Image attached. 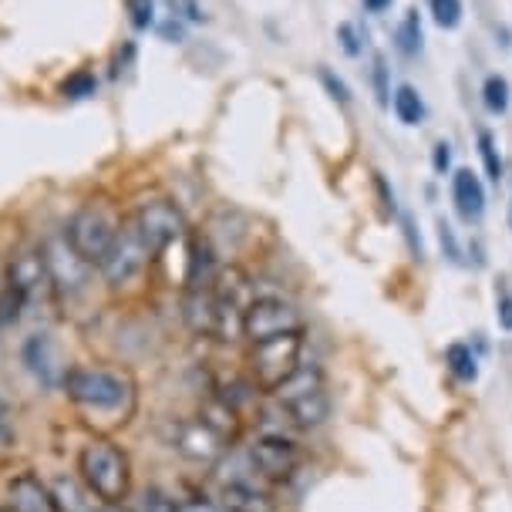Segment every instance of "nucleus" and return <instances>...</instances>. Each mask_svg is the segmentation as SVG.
Wrapping results in <instances>:
<instances>
[{
  "label": "nucleus",
  "instance_id": "f8f14e48",
  "mask_svg": "<svg viewBox=\"0 0 512 512\" xmlns=\"http://www.w3.org/2000/svg\"><path fill=\"white\" fill-rule=\"evenodd\" d=\"M226 438L216 432V428H209L203 418H186V422L176 425V432H172V448L182 455V459L196 462V465H213L223 459L226 452Z\"/></svg>",
  "mask_w": 512,
  "mask_h": 512
},
{
  "label": "nucleus",
  "instance_id": "39448f33",
  "mask_svg": "<svg viewBox=\"0 0 512 512\" xmlns=\"http://www.w3.org/2000/svg\"><path fill=\"white\" fill-rule=\"evenodd\" d=\"M253 287L243 267H219L216 277V331L219 341H236L243 337V317L253 304Z\"/></svg>",
  "mask_w": 512,
  "mask_h": 512
},
{
  "label": "nucleus",
  "instance_id": "5701e85b",
  "mask_svg": "<svg viewBox=\"0 0 512 512\" xmlns=\"http://www.w3.org/2000/svg\"><path fill=\"white\" fill-rule=\"evenodd\" d=\"M475 149H479V159H482V169H486L489 182H499L506 179V159H502V149H499V139L489 132V128H479L475 132Z\"/></svg>",
  "mask_w": 512,
  "mask_h": 512
},
{
  "label": "nucleus",
  "instance_id": "f03ea898",
  "mask_svg": "<svg viewBox=\"0 0 512 512\" xmlns=\"http://www.w3.org/2000/svg\"><path fill=\"white\" fill-rule=\"evenodd\" d=\"M78 479L85 482L88 492L102 506L115 509L122 506L132 492V462L122 445L112 438H91L78 452Z\"/></svg>",
  "mask_w": 512,
  "mask_h": 512
},
{
  "label": "nucleus",
  "instance_id": "b1692460",
  "mask_svg": "<svg viewBox=\"0 0 512 512\" xmlns=\"http://www.w3.org/2000/svg\"><path fill=\"white\" fill-rule=\"evenodd\" d=\"M512 105V85L506 75H499V71H492V75H486V81H482V108L499 118L506 115Z\"/></svg>",
  "mask_w": 512,
  "mask_h": 512
},
{
  "label": "nucleus",
  "instance_id": "58836bf2",
  "mask_svg": "<svg viewBox=\"0 0 512 512\" xmlns=\"http://www.w3.org/2000/svg\"><path fill=\"white\" fill-rule=\"evenodd\" d=\"M135 61V44L132 41H125L122 48L115 51V64H112V75H122V71L128 68V64Z\"/></svg>",
  "mask_w": 512,
  "mask_h": 512
},
{
  "label": "nucleus",
  "instance_id": "79ce46f5",
  "mask_svg": "<svg viewBox=\"0 0 512 512\" xmlns=\"http://www.w3.org/2000/svg\"><path fill=\"white\" fill-rule=\"evenodd\" d=\"M509 230H512V196H509Z\"/></svg>",
  "mask_w": 512,
  "mask_h": 512
},
{
  "label": "nucleus",
  "instance_id": "412c9836",
  "mask_svg": "<svg viewBox=\"0 0 512 512\" xmlns=\"http://www.w3.org/2000/svg\"><path fill=\"white\" fill-rule=\"evenodd\" d=\"M391 41H395V51L401 58H418V54L425 51V31H422V14H418V7H408V11L401 14Z\"/></svg>",
  "mask_w": 512,
  "mask_h": 512
},
{
  "label": "nucleus",
  "instance_id": "20e7f679",
  "mask_svg": "<svg viewBox=\"0 0 512 512\" xmlns=\"http://www.w3.org/2000/svg\"><path fill=\"white\" fill-rule=\"evenodd\" d=\"M300 361H304V331L280 334V337H270V341L250 344L253 384L260 391H267V395H273V391L300 368Z\"/></svg>",
  "mask_w": 512,
  "mask_h": 512
},
{
  "label": "nucleus",
  "instance_id": "2f4dec72",
  "mask_svg": "<svg viewBox=\"0 0 512 512\" xmlns=\"http://www.w3.org/2000/svg\"><path fill=\"white\" fill-rule=\"evenodd\" d=\"M169 7V17H176L182 24H203L206 21V11L199 0H166Z\"/></svg>",
  "mask_w": 512,
  "mask_h": 512
},
{
  "label": "nucleus",
  "instance_id": "a19ab883",
  "mask_svg": "<svg viewBox=\"0 0 512 512\" xmlns=\"http://www.w3.org/2000/svg\"><path fill=\"white\" fill-rule=\"evenodd\" d=\"M0 512H7V499H4V492H0Z\"/></svg>",
  "mask_w": 512,
  "mask_h": 512
},
{
  "label": "nucleus",
  "instance_id": "6ab92c4d",
  "mask_svg": "<svg viewBox=\"0 0 512 512\" xmlns=\"http://www.w3.org/2000/svg\"><path fill=\"white\" fill-rule=\"evenodd\" d=\"M280 411L290 418V425H297V428H320L331 418V391H317V395L290 401V405H283Z\"/></svg>",
  "mask_w": 512,
  "mask_h": 512
},
{
  "label": "nucleus",
  "instance_id": "a878e982",
  "mask_svg": "<svg viewBox=\"0 0 512 512\" xmlns=\"http://www.w3.org/2000/svg\"><path fill=\"white\" fill-rule=\"evenodd\" d=\"M61 98H68V102H81V98H91L98 91V78L95 71L81 68V71H71L68 78L61 81Z\"/></svg>",
  "mask_w": 512,
  "mask_h": 512
},
{
  "label": "nucleus",
  "instance_id": "4468645a",
  "mask_svg": "<svg viewBox=\"0 0 512 512\" xmlns=\"http://www.w3.org/2000/svg\"><path fill=\"white\" fill-rule=\"evenodd\" d=\"M448 192H452V206L455 213H459L462 223H482V216H486V186H482L479 172H472L469 166L455 169L452 176H448Z\"/></svg>",
  "mask_w": 512,
  "mask_h": 512
},
{
  "label": "nucleus",
  "instance_id": "72a5a7b5",
  "mask_svg": "<svg viewBox=\"0 0 512 512\" xmlns=\"http://www.w3.org/2000/svg\"><path fill=\"white\" fill-rule=\"evenodd\" d=\"M432 172L435 176H452V142L448 139H438L435 145H432Z\"/></svg>",
  "mask_w": 512,
  "mask_h": 512
},
{
  "label": "nucleus",
  "instance_id": "1a4fd4ad",
  "mask_svg": "<svg viewBox=\"0 0 512 512\" xmlns=\"http://www.w3.org/2000/svg\"><path fill=\"white\" fill-rule=\"evenodd\" d=\"M304 331V317L300 310L283 297H253L250 310L243 317V337L250 344L270 341V337L280 334H294Z\"/></svg>",
  "mask_w": 512,
  "mask_h": 512
},
{
  "label": "nucleus",
  "instance_id": "473e14b6",
  "mask_svg": "<svg viewBox=\"0 0 512 512\" xmlns=\"http://www.w3.org/2000/svg\"><path fill=\"white\" fill-rule=\"evenodd\" d=\"M496 320L502 331H512V287L506 280H499L496 287Z\"/></svg>",
  "mask_w": 512,
  "mask_h": 512
},
{
  "label": "nucleus",
  "instance_id": "9b49d317",
  "mask_svg": "<svg viewBox=\"0 0 512 512\" xmlns=\"http://www.w3.org/2000/svg\"><path fill=\"white\" fill-rule=\"evenodd\" d=\"M7 290H11L24 307L34 304V300L44 294H54L48 263H44L41 250H21L11 256V263H7Z\"/></svg>",
  "mask_w": 512,
  "mask_h": 512
},
{
  "label": "nucleus",
  "instance_id": "7ed1b4c3",
  "mask_svg": "<svg viewBox=\"0 0 512 512\" xmlns=\"http://www.w3.org/2000/svg\"><path fill=\"white\" fill-rule=\"evenodd\" d=\"M122 230V219L115 216V209L108 203H85L75 209V216L68 219V226H64V236H68V243L75 246L78 256L91 267H102V260L112 250L115 236Z\"/></svg>",
  "mask_w": 512,
  "mask_h": 512
},
{
  "label": "nucleus",
  "instance_id": "4c0bfd02",
  "mask_svg": "<svg viewBox=\"0 0 512 512\" xmlns=\"http://www.w3.org/2000/svg\"><path fill=\"white\" fill-rule=\"evenodd\" d=\"M159 38L169 44H182L186 41V24L176 21V17H166V21L159 24Z\"/></svg>",
  "mask_w": 512,
  "mask_h": 512
},
{
  "label": "nucleus",
  "instance_id": "ddd939ff",
  "mask_svg": "<svg viewBox=\"0 0 512 512\" xmlns=\"http://www.w3.org/2000/svg\"><path fill=\"white\" fill-rule=\"evenodd\" d=\"M21 361L27 364V371L34 374V381L44 384V388H61L64 384L68 364H64L58 344H54L48 334L27 337L24 347H21Z\"/></svg>",
  "mask_w": 512,
  "mask_h": 512
},
{
  "label": "nucleus",
  "instance_id": "f3484780",
  "mask_svg": "<svg viewBox=\"0 0 512 512\" xmlns=\"http://www.w3.org/2000/svg\"><path fill=\"white\" fill-rule=\"evenodd\" d=\"M51 496H54V509L58 512H102L105 506L88 492V486L81 479H71V475H58L51 479Z\"/></svg>",
  "mask_w": 512,
  "mask_h": 512
},
{
  "label": "nucleus",
  "instance_id": "cd10ccee",
  "mask_svg": "<svg viewBox=\"0 0 512 512\" xmlns=\"http://www.w3.org/2000/svg\"><path fill=\"white\" fill-rule=\"evenodd\" d=\"M371 85H374V98H378V105L388 108L391 105V68H388V61H384V54H374Z\"/></svg>",
  "mask_w": 512,
  "mask_h": 512
},
{
  "label": "nucleus",
  "instance_id": "c756f323",
  "mask_svg": "<svg viewBox=\"0 0 512 512\" xmlns=\"http://www.w3.org/2000/svg\"><path fill=\"white\" fill-rule=\"evenodd\" d=\"M334 38H337V44H341V51L347 54V58H361L364 54V34L358 31V24L341 21L334 31Z\"/></svg>",
  "mask_w": 512,
  "mask_h": 512
},
{
  "label": "nucleus",
  "instance_id": "dca6fc26",
  "mask_svg": "<svg viewBox=\"0 0 512 512\" xmlns=\"http://www.w3.org/2000/svg\"><path fill=\"white\" fill-rule=\"evenodd\" d=\"M317 391H327V378H324V368L314 361H300V368L290 374L287 381L280 384L277 391H273V398H277V405H290V401H300L307 395H317Z\"/></svg>",
  "mask_w": 512,
  "mask_h": 512
},
{
  "label": "nucleus",
  "instance_id": "e433bc0d",
  "mask_svg": "<svg viewBox=\"0 0 512 512\" xmlns=\"http://www.w3.org/2000/svg\"><path fill=\"white\" fill-rule=\"evenodd\" d=\"M14 435H17V428H14V411L11 405H7L4 398H0V448H7L14 442Z\"/></svg>",
  "mask_w": 512,
  "mask_h": 512
},
{
  "label": "nucleus",
  "instance_id": "ea45409f",
  "mask_svg": "<svg viewBox=\"0 0 512 512\" xmlns=\"http://www.w3.org/2000/svg\"><path fill=\"white\" fill-rule=\"evenodd\" d=\"M361 7L368 14H388L395 7V0H361Z\"/></svg>",
  "mask_w": 512,
  "mask_h": 512
},
{
  "label": "nucleus",
  "instance_id": "393cba45",
  "mask_svg": "<svg viewBox=\"0 0 512 512\" xmlns=\"http://www.w3.org/2000/svg\"><path fill=\"white\" fill-rule=\"evenodd\" d=\"M428 14L442 31H459L465 21V4L462 0H428Z\"/></svg>",
  "mask_w": 512,
  "mask_h": 512
},
{
  "label": "nucleus",
  "instance_id": "bb28decb",
  "mask_svg": "<svg viewBox=\"0 0 512 512\" xmlns=\"http://www.w3.org/2000/svg\"><path fill=\"white\" fill-rule=\"evenodd\" d=\"M317 81H320V85H324V91H327V95H331L334 102L341 105V108H347V105L354 102V91H351V85H347V81H344L341 75H337V71L327 68V64H320V68H317Z\"/></svg>",
  "mask_w": 512,
  "mask_h": 512
},
{
  "label": "nucleus",
  "instance_id": "aec40b11",
  "mask_svg": "<svg viewBox=\"0 0 512 512\" xmlns=\"http://www.w3.org/2000/svg\"><path fill=\"white\" fill-rule=\"evenodd\" d=\"M391 112H395V118L405 128H418V125H425V118H428V105H425V98H422V91H418L415 85H398L395 91H391Z\"/></svg>",
  "mask_w": 512,
  "mask_h": 512
},
{
  "label": "nucleus",
  "instance_id": "6e6552de",
  "mask_svg": "<svg viewBox=\"0 0 512 512\" xmlns=\"http://www.w3.org/2000/svg\"><path fill=\"white\" fill-rule=\"evenodd\" d=\"M41 253H44V263H48V277H51L54 297H78V294H85L95 267L81 260L78 250L68 243V236H64V230L54 233L51 240L44 243Z\"/></svg>",
  "mask_w": 512,
  "mask_h": 512
},
{
  "label": "nucleus",
  "instance_id": "2eb2a0df",
  "mask_svg": "<svg viewBox=\"0 0 512 512\" xmlns=\"http://www.w3.org/2000/svg\"><path fill=\"white\" fill-rule=\"evenodd\" d=\"M4 499H7V512H58L54 509L51 482H44L34 472L14 475L4 486Z\"/></svg>",
  "mask_w": 512,
  "mask_h": 512
},
{
  "label": "nucleus",
  "instance_id": "c85d7f7f",
  "mask_svg": "<svg viewBox=\"0 0 512 512\" xmlns=\"http://www.w3.org/2000/svg\"><path fill=\"white\" fill-rule=\"evenodd\" d=\"M438 243H442V253L448 263H455V267H465V250L459 243V236H455L452 223L448 219H438Z\"/></svg>",
  "mask_w": 512,
  "mask_h": 512
},
{
  "label": "nucleus",
  "instance_id": "423d86ee",
  "mask_svg": "<svg viewBox=\"0 0 512 512\" xmlns=\"http://www.w3.org/2000/svg\"><path fill=\"white\" fill-rule=\"evenodd\" d=\"M152 256L155 253L149 250V243L142 240V233L135 230L132 219H122V230H118L112 250H108L98 273H102V280L108 287H128V283H135L142 277L145 267L152 263Z\"/></svg>",
  "mask_w": 512,
  "mask_h": 512
},
{
  "label": "nucleus",
  "instance_id": "9d476101",
  "mask_svg": "<svg viewBox=\"0 0 512 512\" xmlns=\"http://www.w3.org/2000/svg\"><path fill=\"white\" fill-rule=\"evenodd\" d=\"M250 462L263 479L283 482L300 469L304 452H300V445L294 442V438H287L283 432H263L250 445Z\"/></svg>",
  "mask_w": 512,
  "mask_h": 512
},
{
  "label": "nucleus",
  "instance_id": "a211bd4d",
  "mask_svg": "<svg viewBox=\"0 0 512 512\" xmlns=\"http://www.w3.org/2000/svg\"><path fill=\"white\" fill-rule=\"evenodd\" d=\"M219 509L223 512H277L267 492H260L253 482H243V479L226 482V486L219 489Z\"/></svg>",
  "mask_w": 512,
  "mask_h": 512
},
{
  "label": "nucleus",
  "instance_id": "f704fd0d",
  "mask_svg": "<svg viewBox=\"0 0 512 512\" xmlns=\"http://www.w3.org/2000/svg\"><path fill=\"white\" fill-rule=\"evenodd\" d=\"M374 192H378V199H381V209H384V216H398V196H395V189L388 186V179L381 176V172H374Z\"/></svg>",
  "mask_w": 512,
  "mask_h": 512
},
{
  "label": "nucleus",
  "instance_id": "f257e3e1",
  "mask_svg": "<svg viewBox=\"0 0 512 512\" xmlns=\"http://www.w3.org/2000/svg\"><path fill=\"white\" fill-rule=\"evenodd\" d=\"M61 391L85 411L102 415H132L135 408V381L128 371L102 368V364H75L64 374Z\"/></svg>",
  "mask_w": 512,
  "mask_h": 512
},
{
  "label": "nucleus",
  "instance_id": "7c9ffc66",
  "mask_svg": "<svg viewBox=\"0 0 512 512\" xmlns=\"http://www.w3.org/2000/svg\"><path fill=\"white\" fill-rule=\"evenodd\" d=\"M125 11L135 31H149L155 24V0H125Z\"/></svg>",
  "mask_w": 512,
  "mask_h": 512
},
{
  "label": "nucleus",
  "instance_id": "4be33fe9",
  "mask_svg": "<svg viewBox=\"0 0 512 512\" xmlns=\"http://www.w3.org/2000/svg\"><path fill=\"white\" fill-rule=\"evenodd\" d=\"M445 368L455 381H462V384H472L475 378H479V358H475L472 344H462V341L448 344L445 347Z\"/></svg>",
  "mask_w": 512,
  "mask_h": 512
},
{
  "label": "nucleus",
  "instance_id": "c9c22d12",
  "mask_svg": "<svg viewBox=\"0 0 512 512\" xmlns=\"http://www.w3.org/2000/svg\"><path fill=\"white\" fill-rule=\"evenodd\" d=\"M401 226H405V243H408L411 256L422 263L425 260V246H422V233L415 230V219H411L408 213H401Z\"/></svg>",
  "mask_w": 512,
  "mask_h": 512
},
{
  "label": "nucleus",
  "instance_id": "0eeeda50",
  "mask_svg": "<svg viewBox=\"0 0 512 512\" xmlns=\"http://www.w3.org/2000/svg\"><path fill=\"white\" fill-rule=\"evenodd\" d=\"M135 223V230L142 233V240L149 243V250L159 256L166 253L172 243L182 240L186 236V216H182V209L172 203L166 196H152V199H142L139 206H135V213L128 216Z\"/></svg>",
  "mask_w": 512,
  "mask_h": 512
}]
</instances>
